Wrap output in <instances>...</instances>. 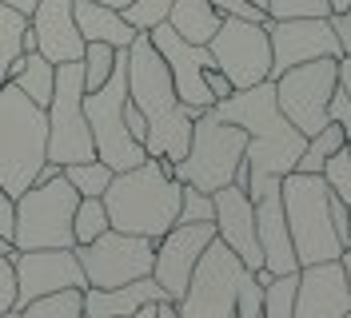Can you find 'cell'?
Instances as JSON below:
<instances>
[{"label": "cell", "instance_id": "60d3db41", "mask_svg": "<svg viewBox=\"0 0 351 318\" xmlns=\"http://www.w3.org/2000/svg\"><path fill=\"white\" fill-rule=\"evenodd\" d=\"M204 84H208V92H212V100H228V96H232V92H236V88L228 84V76H223V72H219L216 64H212V68H208V72H204Z\"/></svg>", "mask_w": 351, "mask_h": 318}, {"label": "cell", "instance_id": "74e56055", "mask_svg": "<svg viewBox=\"0 0 351 318\" xmlns=\"http://www.w3.org/2000/svg\"><path fill=\"white\" fill-rule=\"evenodd\" d=\"M328 120L351 131V96L343 92V84H335V92H331V100H328Z\"/></svg>", "mask_w": 351, "mask_h": 318}, {"label": "cell", "instance_id": "603a6c76", "mask_svg": "<svg viewBox=\"0 0 351 318\" xmlns=\"http://www.w3.org/2000/svg\"><path fill=\"white\" fill-rule=\"evenodd\" d=\"M72 16H76V32L84 36V44H112V48H128L136 40L120 8H108L100 0H72Z\"/></svg>", "mask_w": 351, "mask_h": 318}, {"label": "cell", "instance_id": "277c9868", "mask_svg": "<svg viewBox=\"0 0 351 318\" xmlns=\"http://www.w3.org/2000/svg\"><path fill=\"white\" fill-rule=\"evenodd\" d=\"M48 159V116L16 84H0V187L12 199L36 183Z\"/></svg>", "mask_w": 351, "mask_h": 318}, {"label": "cell", "instance_id": "ba28073f", "mask_svg": "<svg viewBox=\"0 0 351 318\" xmlns=\"http://www.w3.org/2000/svg\"><path fill=\"white\" fill-rule=\"evenodd\" d=\"M243 151H247V135L243 127L228 124V120H216L212 111H199L192 120V140H188V151L184 159L172 163V175L188 187L199 191H219L228 183H236V171L243 163Z\"/></svg>", "mask_w": 351, "mask_h": 318}, {"label": "cell", "instance_id": "f6af8a7d", "mask_svg": "<svg viewBox=\"0 0 351 318\" xmlns=\"http://www.w3.org/2000/svg\"><path fill=\"white\" fill-rule=\"evenodd\" d=\"M339 267H343V278H348V291H351V235L343 243V254H339Z\"/></svg>", "mask_w": 351, "mask_h": 318}, {"label": "cell", "instance_id": "d6a6232c", "mask_svg": "<svg viewBox=\"0 0 351 318\" xmlns=\"http://www.w3.org/2000/svg\"><path fill=\"white\" fill-rule=\"evenodd\" d=\"M212 219H216V203H212V195L184 183V191H180V215H176V223H212Z\"/></svg>", "mask_w": 351, "mask_h": 318}, {"label": "cell", "instance_id": "ac0fdd59", "mask_svg": "<svg viewBox=\"0 0 351 318\" xmlns=\"http://www.w3.org/2000/svg\"><path fill=\"white\" fill-rule=\"evenodd\" d=\"M212 203H216V219H212L216 239L247 271H260L263 254H260V239H256V207H252L247 191L240 183H228V187L212 191Z\"/></svg>", "mask_w": 351, "mask_h": 318}, {"label": "cell", "instance_id": "e575fe53", "mask_svg": "<svg viewBox=\"0 0 351 318\" xmlns=\"http://www.w3.org/2000/svg\"><path fill=\"white\" fill-rule=\"evenodd\" d=\"M267 16L287 21V16H331L328 0H267Z\"/></svg>", "mask_w": 351, "mask_h": 318}, {"label": "cell", "instance_id": "83f0119b", "mask_svg": "<svg viewBox=\"0 0 351 318\" xmlns=\"http://www.w3.org/2000/svg\"><path fill=\"white\" fill-rule=\"evenodd\" d=\"M108 231V211H104V199H80L76 203V215H72V239L76 247H84L92 239Z\"/></svg>", "mask_w": 351, "mask_h": 318}, {"label": "cell", "instance_id": "3957f363", "mask_svg": "<svg viewBox=\"0 0 351 318\" xmlns=\"http://www.w3.org/2000/svg\"><path fill=\"white\" fill-rule=\"evenodd\" d=\"M180 191L184 183L172 175V159H160V155H148L140 168L116 171L108 191L100 195L108 211V227L160 239L180 215Z\"/></svg>", "mask_w": 351, "mask_h": 318}, {"label": "cell", "instance_id": "ffe728a7", "mask_svg": "<svg viewBox=\"0 0 351 318\" xmlns=\"http://www.w3.org/2000/svg\"><path fill=\"white\" fill-rule=\"evenodd\" d=\"M32 40L36 52L52 64H72L84 56V36L76 32V16H72V0H36L32 16Z\"/></svg>", "mask_w": 351, "mask_h": 318}, {"label": "cell", "instance_id": "cb8c5ba5", "mask_svg": "<svg viewBox=\"0 0 351 318\" xmlns=\"http://www.w3.org/2000/svg\"><path fill=\"white\" fill-rule=\"evenodd\" d=\"M8 84H16L32 104L48 107L52 84H56V64L44 60L40 52H21V56L12 60V68H8Z\"/></svg>", "mask_w": 351, "mask_h": 318}, {"label": "cell", "instance_id": "681fc988", "mask_svg": "<svg viewBox=\"0 0 351 318\" xmlns=\"http://www.w3.org/2000/svg\"><path fill=\"white\" fill-rule=\"evenodd\" d=\"M100 4H108V8H124V4H132V0H100Z\"/></svg>", "mask_w": 351, "mask_h": 318}, {"label": "cell", "instance_id": "f35d334b", "mask_svg": "<svg viewBox=\"0 0 351 318\" xmlns=\"http://www.w3.org/2000/svg\"><path fill=\"white\" fill-rule=\"evenodd\" d=\"M328 215H331V227H335V239H339V243H348V235H351V207L339 199V195H331V199H328Z\"/></svg>", "mask_w": 351, "mask_h": 318}, {"label": "cell", "instance_id": "9a60e30c", "mask_svg": "<svg viewBox=\"0 0 351 318\" xmlns=\"http://www.w3.org/2000/svg\"><path fill=\"white\" fill-rule=\"evenodd\" d=\"M12 271H16V310L36 302L44 295L60 291H84L88 278L80 271V259L72 247H40V251H12Z\"/></svg>", "mask_w": 351, "mask_h": 318}, {"label": "cell", "instance_id": "e0dca14e", "mask_svg": "<svg viewBox=\"0 0 351 318\" xmlns=\"http://www.w3.org/2000/svg\"><path fill=\"white\" fill-rule=\"evenodd\" d=\"M148 40L160 52V60L168 64V76H172V88H176V96H180V104L192 107V111H208V107L216 104L208 84H204V72L212 68L208 44H188L184 36H176L168 24L152 28Z\"/></svg>", "mask_w": 351, "mask_h": 318}, {"label": "cell", "instance_id": "d4e9b609", "mask_svg": "<svg viewBox=\"0 0 351 318\" xmlns=\"http://www.w3.org/2000/svg\"><path fill=\"white\" fill-rule=\"evenodd\" d=\"M219 16L208 0H172V12H168V28L176 36H184L188 44H208L216 36Z\"/></svg>", "mask_w": 351, "mask_h": 318}, {"label": "cell", "instance_id": "7402d4cb", "mask_svg": "<svg viewBox=\"0 0 351 318\" xmlns=\"http://www.w3.org/2000/svg\"><path fill=\"white\" fill-rule=\"evenodd\" d=\"M160 298L168 295L160 291V282L152 275H144L136 282H124V287H84L80 306H84V318H128L136 306L160 302Z\"/></svg>", "mask_w": 351, "mask_h": 318}, {"label": "cell", "instance_id": "4dcf8cb0", "mask_svg": "<svg viewBox=\"0 0 351 318\" xmlns=\"http://www.w3.org/2000/svg\"><path fill=\"white\" fill-rule=\"evenodd\" d=\"M80 68H84V92H96L116 68V48L112 44H84Z\"/></svg>", "mask_w": 351, "mask_h": 318}, {"label": "cell", "instance_id": "8fae6325", "mask_svg": "<svg viewBox=\"0 0 351 318\" xmlns=\"http://www.w3.org/2000/svg\"><path fill=\"white\" fill-rule=\"evenodd\" d=\"M339 84V60H307L280 72L271 88H276V104L284 111L291 127H300L304 135H315L319 127L328 124V100Z\"/></svg>", "mask_w": 351, "mask_h": 318}, {"label": "cell", "instance_id": "5bb4252c", "mask_svg": "<svg viewBox=\"0 0 351 318\" xmlns=\"http://www.w3.org/2000/svg\"><path fill=\"white\" fill-rule=\"evenodd\" d=\"M267 28V44H271V80L295 68V64L307 60H339L343 48H339V36L331 28V16H287V21H263Z\"/></svg>", "mask_w": 351, "mask_h": 318}, {"label": "cell", "instance_id": "7bdbcfd3", "mask_svg": "<svg viewBox=\"0 0 351 318\" xmlns=\"http://www.w3.org/2000/svg\"><path fill=\"white\" fill-rule=\"evenodd\" d=\"M8 235H12V195L0 187V239L8 243ZM12 247V243H8Z\"/></svg>", "mask_w": 351, "mask_h": 318}, {"label": "cell", "instance_id": "ab89813d", "mask_svg": "<svg viewBox=\"0 0 351 318\" xmlns=\"http://www.w3.org/2000/svg\"><path fill=\"white\" fill-rule=\"evenodd\" d=\"M124 127H128V135L136 140V144H144V135H148V120L140 116V107L132 104V100H124Z\"/></svg>", "mask_w": 351, "mask_h": 318}, {"label": "cell", "instance_id": "5b68a950", "mask_svg": "<svg viewBox=\"0 0 351 318\" xmlns=\"http://www.w3.org/2000/svg\"><path fill=\"white\" fill-rule=\"evenodd\" d=\"M328 199H331V187L324 183V175L287 171L280 179V203H284L287 235H291L300 267L335 263L343 254V243L335 239V227H331Z\"/></svg>", "mask_w": 351, "mask_h": 318}, {"label": "cell", "instance_id": "6da1fadb", "mask_svg": "<svg viewBox=\"0 0 351 318\" xmlns=\"http://www.w3.org/2000/svg\"><path fill=\"white\" fill-rule=\"evenodd\" d=\"M216 120L243 127L247 151H243V168H247V199H260L267 187H276L287 171H295V159L304 151L307 135L300 127H291L280 104H276V88L271 80L252 88H236L228 100H216L208 107Z\"/></svg>", "mask_w": 351, "mask_h": 318}, {"label": "cell", "instance_id": "1f68e13d", "mask_svg": "<svg viewBox=\"0 0 351 318\" xmlns=\"http://www.w3.org/2000/svg\"><path fill=\"white\" fill-rule=\"evenodd\" d=\"M295 275H280L271 278L267 287H263V318H291V302H295Z\"/></svg>", "mask_w": 351, "mask_h": 318}, {"label": "cell", "instance_id": "30bf717a", "mask_svg": "<svg viewBox=\"0 0 351 318\" xmlns=\"http://www.w3.org/2000/svg\"><path fill=\"white\" fill-rule=\"evenodd\" d=\"M252 275L219 239H212L199 254L196 271L176 302V318H236V295Z\"/></svg>", "mask_w": 351, "mask_h": 318}, {"label": "cell", "instance_id": "d6986e66", "mask_svg": "<svg viewBox=\"0 0 351 318\" xmlns=\"http://www.w3.org/2000/svg\"><path fill=\"white\" fill-rule=\"evenodd\" d=\"M348 310H351V291H348L339 259L335 263L300 267L291 318H343Z\"/></svg>", "mask_w": 351, "mask_h": 318}, {"label": "cell", "instance_id": "484cf974", "mask_svg": "<svg viewBox=\"0 0 351 318\" xmlns=\"http://www.w3.org/2000/svg\"><path fill=\"white\" fill-rule=\"evenodd\" d=\"M24 32H28V16H21L8 4H0V84L8 80L12 60L24 52Z\"/></svg>", "mask_w": 351, "mask_h": 318}, {"label": "cell", "instance_id": "9c48e42d", "mask_svg": "<svg viewBox=\"0 0 351 318\" xmlns=\"http://www.w3.org/2000/svg\"><path fill=\"white\" fill-rule=\"evenodd\" d=\"M48 116V159L52 163H84L96 159L92 148V131L84 120V68L80 60L56 64V84H52V100L44 107Z\"/></svg>", "mask_w": 351, "mask_h": 318}, {"label": "cell", "instance_id": "4316f807", "mask_svg": "<svg viewBox=\"0 0 351 318\" xmlns=\"http://www.w3.org/2000/svg\"><path fill=\"white\" fill-rule=\"evenodd\" d=\"M112 175H116V171H112L108 163H100V159H84V163H68L64 168V179L76 187L80 199H100V195L108 191Z\"/></svg>", "mask_w": 351, "mask_h": 318}, {"label": "cell", "instance_id": "f546056e", "mask_svg": "<svg viewBox=\"0 0 351 318\" xmlns=\"http://www.w3.org/2000/svg\"><path fill=\"white\" fill-rule=\"evenodd\" d=\"M168 12H172V0H132L120 8V16L132 32H152L160 24H168Z\"/></svg>", "mask_w": 351, "mask_h": 318}, {"label": "cell", "instance_id": "816d5d0a", "mask_svg": "<svg viewBox=\"0 0 351 318\" xmlns=\"http://www.w3.org/2000/svg\"><path fill=\"white\" fill-rule=\"evenodd\" d=\"M343 151H348V155H351V131H348V140H343Z\"/></svg>", "mask_w": 351, "mask_h": 318}, {"label": "cell", "instance_id": "f5cc1de1", "mask_svg": "<svg viewBox=\"0 0 351 318\" xmlns=\"http://www.w3.org/2000/svg\"><path fill=\"white\" fill-rule=\"evenodd\" d=\"M252 4H256V8H263V12H267V0H252Z\"/></svg>", "mask_w": 351, "mask_h": 318}, {"label": "cell", "instance_id": "f1b7e54d", "mask_svg": "<svg viewBox=\"0 0 351 318\" xmlns=\"http://www.w3.org/2000/svg\"><path fill=\"white\" fill-rule=\"evenodd\" d=\"M80 295H84V291H60V295H44V298H36V302L21 306V318H84Z\"/></svg>", "mask_w": 351, "mask_h": 318}, {"label": "cell", "instance_id": "bcb514c9", "mask_svg": "<svg viewBox=\"0 0 351 318\" xmlns=\"http://www.w3.org/2000/svg\"><path fill=\"white\" fill-rule=\"evenodd\" d=\"M0 4H8V8H16L21 16H32V8H36V0H0Z\"/></svg>", "mask_w": 351, "mask_h": 318}, {"label": "cell", "instance_id": "4fadbf2b", "mask_svg": "<svg viewBox=\"0 0 351 318\" xmlns=\"http://www.w3.org/2000/svg\"><path fill=\"white\" fill-rule=\"evenodd\" d=\"M212 64L228 76L232 88H252L271 80V44H267V28L256 21H236L223 16L216 36L208 40Z\"/></svg>", "mask_w": 351, "mask_h": 318}, {"label": "cell", "instance_id": "836d02e7", "mask_svg": "<svg viewBox=\"0 0 351 318\" xmlns=\"http://www.w3.org/2000/svg\"><path fill=\"white\" fill-rule=\"evenodd\" d=\"M319 175H324V183L331 187V195H339V199L351 207V155L348 151L339 148L335 155H328Z\"/></svg>", "mask_w": 351, "mask_h": 318}, {"label": "cell", "instance_id": "8992f818", "mask_svg": "<svg viewBox=\"0 0 351 318\" xmlns=\"http://www.w3.org/2000/svg\"><path fill=\"white\" fill-rule=\"evenodd\" d=\"M80 195L64 179H44L12 199V251H40V247H76L72 239V215H76Z\"/></svg>", "mask_w": 351, "mask_h": 318}, {"label": "cell", "instance_id": "f907efd6", "mask_svg": "<svg viewBox=\"0 0 351 318\" xmlns=\"http://www.w3.org/2000/svg\"><path fill=\"white\" fill-rule=\"evenodd\" d=\"M0 318H21V310H4Z\"/></svg>", "mask_w": 351, "mask_h": 318}, {"label": "cell", "instance_id": "7dc6e473", "mask_svg": "<svg viewBox=\"0 0 351 318\" xmlns=\"http://www.w3.org/2000/svg\"><path fill=\"white\" fill-rule=\"evenodd\" d=\"M128 318H156V302H144V306H136Z\"/></svg>", "mask_w": 351, "mask_h": 318}, {"label": "cell", "instance_id": "8d00e7d4", "mask_svg": "<svg viewBox=\"0 0 351 318\" xmlns=\"http://www.w3.org/2000/svg\"><path fill=\"white\" fill-rule=\"evenodd\" d=\"M12 251H0V315L16 310V271H12Z\"/></svg>", "mask_w": 351, "mask_h": 318}, {"label": "cell", "instance_id": "b9f144b4", "mask_svg": "<svg viewBox=\"0 0 351 318\" xmlns=\"http://www.w3.org/2000/svg\"><path fill=\"white\" fill-rule=\"evenodd\" d=\"M331 28H335V36H339L343 56H351V8L348 12H339V16H331Z\"/></svg>", "mask_w": 351, "mask_h": 318}, {"label": "cell", "instance_id": "2e32d148", "mask_svg": "<svg viewBox=\"0 0 351 318\" xmlns=\"http://www.w3.org/2000/svg\"><path fill=\"white\" fill-rule=\"evenodd\" d=\"M216 239L212 223H172L168 231L156 239V254H152V278L160 282V291L168 295V302H180L188 278L196 271L204 247Z\"/></svg>", "mask_w": 351, "mask_h": 318}, {"label": "cell", "instance_id": "ee69618b", "mask_svg": "<svg viewBox=\"0 0 351 318\" xmlns=\"http://www.w3.org/2000/svg\"><path fill=\"white\" fill-rule=\"evenodd\" d=\"M339 84L351 96V56H339Z\"/></svg>", "mask_w": 351, "mask_h": 318}, {"label": "cell", "instance_id": "52a82bcc", "mask_svg": "<svg viewBox=\"0 0 351 318\" xmlns=\"http://www.w3.org/2000/svg\"><path fill=\"white\" fill-rule=\"evenodd\" d=\"M124 100H128V48H116V68L96 92H84V120L92 131L96 159L112 171L140 168L148 159L144 144H136L124 127Z\"/></svg>", "mask_w": 351, "mask_h": 318}, {"label": "cell", "instance_id": "7a4b0ae2", "mask_svg": "<svg viewBox=\"0 0 351 318\" xmlns=\"http://www.w3.org/2000/svg\"><path fill=\"white\" fill-rule=\"evenodd\" d=\"M128 100L148 120L144 151L180 163L184 151H188V140H192V120L199 111L180 104L172 76H168V64L160 60L148 32H136V40L128 44Z\"/></svg>", "mask_w": 351, "mask_h": 318}, {"label": "cell", "instance_id": "44dd1931", "mask_svg": "<svg viewBox=\"0 0 351 318\" xmlns=\"http://www.w3.org/2000/svg\"><path fill=\"white\" fill-rule=\"evenodd\" d=\"M256 207V239H260V254H263V271L271 275H295V247L287 235V219H284V203H280V183L267 187L260 199H252Z\"/></svg>", "mask_w": 351, "mask_h": 318}, {"label": "cell", "instance_id": "d590c367", "mask_svg": "<svg viewBox=\"0 0 351 318\" xmlns=\"http://www.w3.org/2000/svg\"><path fill=\"white\" fill-rule=\"evenodd\" d=\"M208 4L216 8L219 16H236V21H256V24L267 21V12H263V8H256L252 0H208Z\"/></svg>", "mask_w": 351, "mask_h": 318}, {"label": "cell", "instance_id": "db71d44e", "mask_svg": "<svg viewBox=\"0 0 351 318\" xmlns=\"http://www.w3.org/2000/svg\"><path fill=\"white\" fill-rule=\"evenodd\" d=\"M343 318H351V310H348V315H343Z\"/></svg>", "mask_w": 351, "mask_h": 318}, {"label": "cell", "instance_id": "c3c4849f", "mask_svg": "<svg viewBox=\"0 0 351 318\" xmlns=\"http://www.w3.org/2000/svg\"><path fill=\"white\" fill-rule=\"evenodd\" d=\"M328 8H331V16H339V12L351 8V0H328Z\"/></svg>", "mask_w": 351, "mask_h": 318}, {"label": "cell", "instance_id": "7c38bea8", "mask_svg": "<svg viewBox=\"0 0 351 318\" xmlns=\"http://www.w3.org/2000/svg\"><path fill=\"white\" fill-rule=\"evenodd\" d=\"M80 259L88 287H124L136 278L152 275V254H156V239L144 235H128V231H104L100 239H92L84 247H72Z\"/></svg>", "mask_w": 351, "mask_h": 318}]
</instances>
